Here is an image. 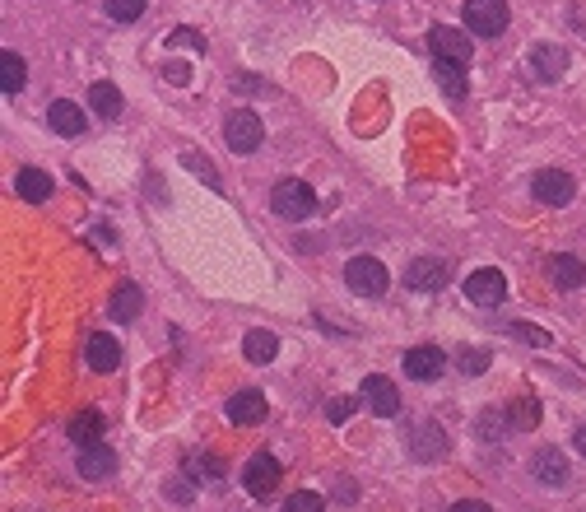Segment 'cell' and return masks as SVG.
<instances>
[{
    "instance_id": "cell-1",
    "label": "cell",
    "mask_w": 586,
    "mask_h": 512,
    "mask_svg": "<svg viewBox=\"0 0 586 512\" xmlns=\"http://www.w3.org/2000/svg\"><path fill=\"white\" fill-rule=\"evenodd\" d=\"M270 205H275L280 219L303 224V219H312V210H317V191L307 187V182H298V177H284L280 187H275V196H270Z\"/></svg>"
},
{
    "instance_id": "cell-17",
    "label": "cell",
    "mask_w": 586,
    "mask_h": 512,
    "mask_svg": "<svg viewBox=\"0 0 586 512\" xmlns=\"http://www.w3.org/2000/svg\"><path fill=\"white\" fill-rule=\"evenodd\" d=\"M89 108H94V117H103V122H117L121 108H126V98H121L117 84L94 80V84H89Z\"/></svg>"
},
{
    "instance_id": "cell-15",
    "label": "cell",
    "mask_w": 586,
    "mask_h": 512,
    "mask_svg": "<svg viewBox=\"0 0 586 512\" xmlns=\"http://www.w3.org/2000/svg\"><path fill=\"white\" fill-rule=\"evenodd\" d=\"M14 191H19V201L42 205L56 191V182L42 173V168H19V173H14Z\"/></svg>"
},
{
    "instance_id": "cell-35",
    "label": "cell",
    "mask_w": 586,
    "mask_h": 512,
    "mask_svg": "<svg viewBox=\"0 0 586 512\" xmlns=\"http://www.w3.org/2000/svg\"><path fill=\"white\" fill-rule=\"evenodd\" d=\"M340 494H335V503H359V485H349V480H340Z\"/></svg>"
},
{
    "instance_id": "cell-10",
    "label": "cell",
    "mask_w": 586,
    "mask_h": 512,
    "mask_svg": "<svg viewBox=\"0 0 586 512\" xmlns=\"http://www.w3.org/2000/svg\"><path fill=\"white\" fill-rule=\"evenodd\" d=\"M466 298L470 303H480V308H498V303L507 298L503 270H475V275H466Z\"/></svg>"
},
{
    "instance_id": "cell-14",
    "label": "cell",
    "mask_w": 586,
    "mask_h": 512,
    "mask_svg": "<svg viewBox=\"0 0 586 512\" xmlns=\"http://www.w3.org/2000/svg\"><path fill=\"white\" fill-rule=\"evenodd\" d=\"M363 401H368V410H373V415L391 419L400 410V391L391 387V378L373 373V378H363Z\"/></svg>"
},
{
    "instance_id": "cell-19",
    "label": "cell",
    "mask_w": 586,
    "mask_h": 512,
    "mask_svg": "<svg viewBox=\"0 0 586 512\" xmlns=\"http://www.w3.org/2000/svg\"><path fill=\"white\" fill-rule=\"evenodd\" d=\"M140 308H145V294H140V284L126 280V284H117V294L107 303V317H112V322H135Z\"/></svg>"
},
{
    "instance_id": "cell-13",
    "label": "cell",
    "mask_w": 586,
    "mask_h": 512,
    "mask_svg": "<svg viewBox=\"0 0 586 512\" xmlns=\"http://www.w3.org/2000/svg\"><path fill=\"white\" fill-rule=\"evenodd\" d=\"M224 415L233 419V424H242V429H252V424H261V419L270 415V405L261 391H238V396H228Z\"/></svg>"
},
{
    "instance_id": "cell-12",
    "label": "cell",
    "mask_w": 586,
    "mask_h": 512,
    "mask_svg": "<svg viewBox=\"0 0 586 512\" xmlns=\"http://www.w3.org/2000/svg\"><path fill=\"white\" fill-rule=\"evenodd\" d=\"M442 368H447V354H442L438 345H414V350L405 354V373H410L414 382H438Z\"/></svg>"
},
{
    "instance_id": "cell-21",
    "label": "cell",
    "mask_w": 586,
    "mask_h": 512,
    "mask_svg": "<svg viewBox=\"0 0 586 512\" xmlns=\"http://www.w3.org/2000/svg\"><path fill=\"white\" fill-rule=\"evenodd\" d=\"M549 280H554V289H582L586 266L577 261L573 252H559L554 261H549Z\"/></svg>"
},
{
    "instance_id": "cell-39",
    "label": "cell",
    "mask_w": 586,
    "mask_h": 512,
    "mask_svg": "<svg viewBox=\"0 0 586 512\" xmlns=\"http://www.w3.org/2000/svg\"><path fill=\"white\" fill-rule=\"evenodd\" d=\"M456 512H484L480 499H466V503H456Z\"/></svg>"
},
{
    "instance_id": "cell-29",
    "label": "cell",
    "mask_w": 586,
    "mask_h": 512,
    "mask_svg": "<svg viewBox=\"0 0 586 512\" xmlns=\"http://www.w3.org/2000/svg\"><path fill=\"white\" fill-rule=\"evenodd\" d=\"M507 336H517L521 345H540V350H545L549 340H554L545 326H531V322H512V326H507Z\"/></svg>"
},
{
    "instance_id": "cell-5",
    "label": "cell",
    "mask_w": 586,
    "mask_h": 512,
    "mask_svg": "<svg viewBox=\"0 0 586 512\" xmlns=\"http://www.w3.org/2000/svg\"><path fill=\"white\" fill-rule=\"evenodd\" d=\"M405 447H410L414 461H442L452 443H447L442 424H433V419H419V424H410V433H405Z\"/></svg>"
},
{
    "instance_id": "cell-9",
    "label": "cell",
    "mask_w": 586,
    "mask_h": 512,
    "mask_svg": "<svg viewBox=\"0 0 586 512\" xmlns=\"http://www.w3.org/2000/svg\"><path fill=\"white\" fill-rule=\"evenodd\" d=\"M531 191H535V201H540V205H554V210H559V205L573 201L577 182L568 173H559V168H545V173H535Z\"/></svg>"
},
{
    "instance_id": "cell-38",
    "label": "cell",
    "mask_w": 586,
    "mask_h": 512,
    "mask_svg": "<svg viewBox=\"0 0 586 512\" xmlns=\"http://www.w3.org/2000/svg\"><path fill=\"white\" fill-rule=\"evenodd\" d=\"M573 447H577V452L586 457V424H577V429H573Z\"/></svg>"
},
{
    "instance_id": "cell-32",
    "label": "cell",
    "mask_w": 586,
    "mask_h": 512,
    "mask_svg": "<svg viewBox=\"0 0 586 512\" xmlns=\"http://www.w3.org/2000/svg\"><path fill=\"white\" fill-rule=\"evenodd\" d=\"M187 475L214 480V475H219V461H214V457H187Z\"/></svg>"
},
{
    "instance_id": "cell-16",
    "label": "cell",
    "mask_w": 586,
    "mask_h": 512,
    "mask_svg": "<svg viewBox=\"0 0 586 512\" xmlns=\"http://www.w3.org/2000/svg\"><path fill=\"white\" fill-rule=\"evenodd\" d=\"M531 471H535V480H540L545 489H563V485H568V457H563V452H554V447H545V452L531 461Z\"/></svg>"
},
{
    "instance_id": "cell-28",
    "label": "cell",
    "mask_w": 586,
    "mask_h": 512,
    "mask_svg": "<svg viewBox=\"0 0 586 512\" xmlns=\"http://www.w3.org/2000/svg\"><path fill=\"white\" fill-rule=\"evenodd\" d=\"M103 5H107V19H112V24H135V19L145 14L149 0H103Z\"/></svg>"
},
{
    "instance_id": "cell-33",
    "label": "cell",
    "mask_w": 586,
    "mask_h": 512,
    "mask_svg": "<svg viewBox=\"0 0 586 512\" xmlns=\"http://www.w3.org/2000/svg\"><path fill=\"white\" fill-rule=\"evenodd\" d=\"M321 494H289V512H312V508H321Z\"/></svg>"
},
{
    "instance_id": "cell-22",
    "label": "cell",
    "mask_w": 586,
    "mask_h": 512,
    "mask_svg": "<svg viewBox=\"0 0 586 512\" xmlns=\"http://www.w3.org/2000/svg\"><path fill=\"white\" fill-rule=\"evenodd\" d=\"M242 354H247L252 364H275V354H280V336L256 326V331H247V336H242Z\"/></svg>"
},
{
    "instance_id": "cell-20",
    "label": "cell",
    "mask_w": 586,
    "mask_h": 512,
    "mask_svg": "<svg viewBox=\"0 0 586 512\" xmlns=\"http://www.w3.org/2000/svg\"><path fill=\"white\" fill-rule=\"evenodd\" d=\"M433 80L442 84V94H447V98H466V61L433 56Z\"/></svg>"
},
{
    "instance_id": "cell-2",
    "label": "cell",
    "mask_w": 586,
    "mask_h": 512,
    "mask_svg": "<svg viewBox=\"0 0 586 512\" xmlns=\"http://www.w3.org/2000/svg\"><path fill=\"white\" fill-rule=\"evenodd\" d=\"M242 489L252 494V499L266 503L275 489H280V457H270V452H252L247 466H242Z\"/></svg>"
},
{
    "instance_id": "cell-4",
    "label": "cell",
    "mask_w": 586,
    "mask_h": 512,
    "mask_svg": "<svg viewBox=\"0 0 586 512\" xmlns=\"http://www.w3.org/2000/svg\"><path fill=\"white\" fill-rule=\"evenodd\" d=\"M507 24H512L507 0H466V28L470 33H480V38H498Z\"/></svg>"
},
{
    "instance_id": "cell-23",
    "label": "cell",
    "mask_w": 586,
    "mask_h": 512,
    "mask_svg": "<svg viewBox=\"0 0 586 512\" xmlns=\"http://www.w3.org/2000/svg\"><path fill=\"white\" fill-rule=\"evenodd\" d=\"M112 471H117V457H112L103 443H89L80 452V475L84 480H107Z\"/></svg>"
},
{
    "instance_id": "cell-37",
    "label": "cell",
    "mask_w": 586,
    "mask_h": 512,
    "mask_svg": "<svg viewBox=\"0 0 586 512\" xmlns=\"http://www.w3.org/2000/svg\"><path fill=\"white\" fill-rule=\"evenodd\" d=\"M163 75H168L173 84H191V70H187V66H168Z\"/></svg>"
},
{
    "instance_id": "cell-30",
    "label": "cell",
    "mask_w": 586,
    "mask_h": 512,
    "mask_svg": "<svg viewBox=\"0 0 586 512\" xmlns=\"http://www.w3.org/2000/svg\"><path fill=\"white\" fill-rule=\"evenodd\" d=\"M456 364H461V373H466V378H480L484 368H489V350H461V354H456Z\"/></svg>"
},
{
    "instance_id": "cell-34",
    "label": "cell",
    "mask_w": 586,
    "mask_h": 512,
    "mask_svg": "<svg viewBox=\"0 0 586 512\" xmlns=\"http://www.w3.org/2000/svg\"><path fill=\"white\" fill-rule=\"evenodd\" d=\"M498 419H503L498 410H484V415H480V433H484V438H493V433H498Z\"/></svg>"
},
{
    "instance_id": "cell-26",
    "label": "cell",
    "mask_w": 586,
    "mask_h": 512,
    "mask_svg": "<svg viewBox=\"0 0 586 512\" xmlns=\"http://www.w3.org/2000/svg\"><path fill=\"white\" fill-rule=\"evenodd\" d=\"M24 84H28L24 56H19V52H0V89L14 98V94H24Z\"/></svg>"
},
{
    "instance_id": "cell-27",
    "label": "cell",
    "mask_w": 586,
    "mask_h": 512,
    "mask_svg": "<svg viewBox=\"0 0 586 512\" xmlns=\"http://www.w3.org/2000/svg\"><path fill=\"white\" fill-rule=\"evenodd\" d=\"M507 424H512V429L517 433H526V429H535V424H540V401H531V396H521V401H512V410H507Z\"/></svg>"
},
{
    "instance_id": "cell-7",
    "label": "cell",
    "mask_w": 586,
    "mask_h": 512,
    "mask_svg": "<svg viewBox=\"0 0 586 512\" xmlns=\"http://www.w3.org/2000/svg\"><path fill=\"white\" fill-rule=\"evenodd\" d=\"M447 280H452V266L442 256H419L405 266V284L414 294H438V289H447Z\"/></svg>"
},
{
    "instance_id": "cell-24",
    "label": "cell",
    "mask_w": 586,
    "mask_h": 512,
    "mask_svg": "<svg viewBox=\"0 0 586 512\" xmlns=\"http://www.w3.org/2000/svg\"><path fill=\"white\" fill-rule=\"evenodd\" d=\"M47 122H52V131H61V135H84V112L70 103V98H56L52 108H47Z\"/></svg>"
},
{
    "instance_id": "cell-25",
    "label": "cell",
    "mask_w": 586,
    "mask_h": 512,
    "mask_svg": "<svg viewBox=\"0 0 586 512\" xmlns=\"http://www.w3.org/2000/svg\"><path fill=\"white\" fill-rule=\"evenodd\" d=\"M66 433H70V443L75 447L98 443V438H103V415H98V410H80V415L66 424Z\"/></svg>"
},
{
    "instance_id": "cell-36",
    "label": "cell",
    "mask_w": 586,
    "mask_h": 512,
    "mask_svg": "<svg viewBox=\"0 0 586 512\" xmlns=\"http://www.w3.org/2000/svg\"><path fill=\"white\" fill-rule=\"evenodd\" d=\"M173 42H182V47H196V52L205 47V42H200L196 33H191V28H177V33H173Z\"/></svg>"
},
{
    "instance_id": "cell-6",
    "label": "cell",
    "mask_w": 586,
    "mask_h": 512,
    "mask_svg": "<svg viewBox=\"0 0 586 512\" xmlns=\"http://www.w3.org/2000/svg\"><path fill=\"white\" fill-rule=\"evenodd\" d=\"M261 117H256L252 108H238V112H228L224 117V140L233 154H252L256 145H261Z\"/></svg>"
},
{
    "instance_id": "cell-11",
    "label": "cell",
    "mask_w": 586,
    "mask_h": 512,
    "mask_svg": "<svg viewBox=\"0 0 586 512\" xmlns=\"http://www.w3.org/2000/svg\"><path fill=\"white\" fill-rule=\"evenodd\" d=\"M428 52H433V56H447V61H466V66H470L475 47L466 42V33H461V28L433 24V28H428Z\"/></svg>"
},
{
    "instance_id": "cell-18",
    "label": "cell",
    "mask_w": 586,
    "mask_h": 512,
    "mask_svg": "<svg viewBox=\"0 0 586 512\" xmlns=\"http://www.w3.org/2000/svg\"><path fill=\"white\" fill-rule=\"evenodd\" d=\"M84 359H89V368H98V373H112V368L121 364V345L107 336V331H94L89 345H84Z\"/></svg>"
},
{
    "instance_id": "cell-8",
    "label": "cell",
    "mask_w": 586,
    "mask_h": 512,
    "mask_svg": "<svg viewBox=\"0 0 586 512\" xmlns=\"http://www.w3.org/2000/svg\"><path fill=\"white\" fill-rule=\"evenodd\" d=\"M526 70H531L540 84H554V80H563V70H568V52H563L559 42H540V47L526 52Z\"/></svg>"
},
{
    "instance_id": "cell-31",
    "label": "cell",
    "mask_w": 586,
    "mask_h": 512,
    "mask_svg": "<svg viewBox=\"0 0 586 512\" xmlns=\"http://www.w3.org/2000/svg\"><path fill=\"white\" fill-rule=\"evenodd\" d=\"M349 415H354V396H331V401H326V419H331V424H345Z\"/></svg>"
},
{
    "instance_id": "cell-3",
    "label": "cell",
    "mask_w": 586,
    "mask_h": 512,
    "mask_svg": "<svg viewBox=\"0 0 586 512\" xmlns=\"http://www.w3.org/2000/svg\"><path fill=\"white\" fill-rule=\"evenodd\" d=\"M345 284L354 289V294H363V298H382L387 294V284H391V275H387V266L377 261V256H354L345 266Z\"/></svg>"
}]
</instances>
